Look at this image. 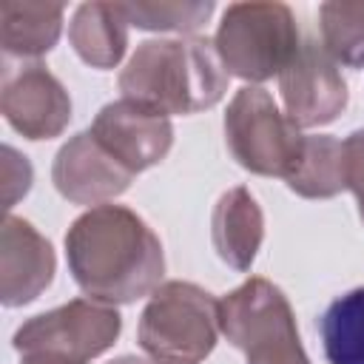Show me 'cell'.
I'll list each match as a JSON object with an SVG mask.
<instances>
[{
    "label": "cell",
    "instance_id": "obj_9",
    "mask_svg": "<svg viewBox=\"0 0 364 364\" xmlns=\"http://www.w3.org/2000/svg\"><path fill=\"white\" fill-rule=\"evenodd\" d=\"M0 108L6 122L34 142L60 136L71 119V97L43 63H6Z\"/></svg>",
    "mask_w": 364,
    "mask_h": 364
},
{
    "label": "cell",
    "instance_id": "obj_1",
    "mask_svg": "<svg viewBox=\"0 0 364 364\" xmlns=\"http://www.w3.org/2000/svg\"><path fill=\"white\" fill-rule=\"evenodd\" d=\"M65 259L77 287L102 304H131L162 284L159 236L125 205H97L65 233Z\"/></svg>",
    "mask_w": 364,
    "mask_h": 364
},
{
    "label": "cell",
    "instance_id": "obj_13",
    "mask_svg": "<svg viewBox=\"0 0 364 364\" xmlns=\"http://www.w3.org/2000/svg\"><path fill=\"white\" fill-rule=\"evenodd\" d=\"M210 239L216 256L228 267L239 273L250 270L264 239V213L245 185H236L219 196L210 219Z\"/></svg>",
    "mask_w": 364,
    "mask_h": 364
},
{
    "label": "cell",
    "instance_id": "obj_7",
    "mask_svg": "<svg viewBox=\"0 0 364 364\" xmlns=\"http://www.w3.org/2000/svg\"><path fill=\"white\" fill-rule=\"evenodd\" d=\"M122 318L117 307L74 299L63 307L40 313L17 327L14 350L34 364H91L114 347Z\"/></svg>",
    "mask_w": 364,
    "mask_h": 364
},
{
    "label": "cell",
    "instance_id": "obj_3",
    "mask_svg": "<svg viewBox=\"0 0 364 364\" xmlns=\"http://www.w3.org/2000/svg\"><path fill=\"white\" fill-rule=\"evenodd\" d=\"M219 299L193 282H162L139 316V347L154 364H202L219 338Z\"/></svg>",
    "mask_w": 364,
    "mask_h": 364
},
{
    "label": "cell",
    "instance_id": "obj_10",
    "mask_svg": "<svg viewBox=\"0 0 364 364\" xmlns=\"http://www.w3.org/2000/svg\"><path fill=\"white\" fill-rule=\"evenodd\" d=\"M88 131L134 176L159 165L173 145L171 119L125 97L102 105Z\"/></svg>",
    "mask_w": 364,
    "mask_h": 364
},
{
    "label": "cell",
    "instance_id": "obj_11",
    "mask_svg": "<svg viewBox=\"0 0 364 364\" xmlns=\"http://www.w3.org/2000/svg\"><path fill=\"white\" fill-rule=\"evenodd\" d=\"M51 179L63 199L74 205L97 208L125 193L128 185L134 182V173L122 168L91 136V131H80L57 151L51 165Z\"/></svg>",
    "mask_w": 364,
    "mask_h": 364
},
{
    "label": "cell",
    "instance_id": "obj_15",
    "mask_svg": "<svg viewBox=\"0 0 364 364\" xmlns=\"http://www.w3.org/2000/svg\"><path fill=\"white\" fill-rule=\"evenodd\" d=\"M68 40L85 65L100 71L119 65L128 48V20L122 17L119 3L77 6L68 23Z\"/></svg>",
    "mask_w": 364,
    "mask_h": 364
},
{
    "label": "cell",
    "instance_id": "obj_5",
    "mask_svg": "<svg viewBox=\"0 0 364 364\" xmlns=\"http://www.w3.org/2000/svg\"><path fill=\"white\" fill-rule=\"evenodd\" d=\"M219 327L245 364H310L287 296L262 276L219 299Z\"/></svg>",
    "mask_w": 364,
    "mask_h": 364
},
{
    "label": "cell",
    "instance_id": "obj_16",
    "mask_svg": "<svg viewBox=\"0 0 364 364\" xmlns=\"http://www.w3.org/2000/svg\"><path fill=\"white\" fill-rule=\"evenodd\" d=\"M330 364H364V287L333 299L318 321Z\"/></svg>",
    "mask_w": 364,
    "mask_h": 364
},
{
    "label": "cell",
    "instance_id": "obj_8",
    "mask_svg": "<svg viewBox=\"0 0 364 364\" xmlns=\"http://www.w3.org/2000/svg\"><path fill=\"white\" fill-rule=\"evenodd\" d=\"M284 114L299 128H318L338 119L347 108L350 91L338 63L316 40H301V48L279 74Z\"/></svg>",
    "mask_w": 364,
    "mask_h": 364
},
{
    "label": "cell",
    "instance_id": "obj_2",
    "mask_svg": "<svg viewBox=\"0 0 364 364\" xmlns=\"http://www.w3.org/2000/svg\"><path fill=\"white\" fill-rule=\"evenodd\" d=\"M228 77L210 40H145L119 71V91L165 117L196 114L225 97Z\"/></svg>",
    "mask_w": 364,
    "mask_h": 364
},
{
    "label": "cell",
    "instance_id": "obj_4",
    "mask_svg": "<svg viewBox=\"0 0 364 364\" xmlns=\"http://www.w3.org/2000/svg\"><path fill=\"white\" fill-rule=\"evenodd\" d=\"M213 46L228 74L259 85L287 68L301 48V31L284 3H230Z\"/></svg>",
    "mask_w": 364,
    "mask_h": 364
},
{
    "label": "cell",
    "instance_id": "obj_17",
    "mask_svg": "<svg viewBox=\"0 0 364 364\" xmlns=\"http://www.w3.org/2000/svg\"><path fill=\"white\" fill-rule=\"evenodd\" d=\"M287 188L304 199H330L344 191L341 139L330 134H307V148L299 171L287 179Z\"/></svg>",
    "mask_w": 364,
    "mask_h": 364
},
{
    "label": "cell",
    "instance_id": "obj_12",
    "mask_svg": "<svg viewBox=\"0 0 364 364\" xmlns=\"http://www.w3.org/2000/svg\"><path fill=\"white\" fill-rule=\"evenodd\" d=\"M54 250L26 219L6 213L0 230V301L6 307L31 304L54 279Z\"/></svg>",
    "mask_w": 364,
    "mask_h": 364
},
{
    "label": "cell",
    "instance_id": "obj_6",
    "mask_svg": "<svg viewBox=\"0 0 364 364\" xmlns=\"http://www.w3.org/2000/svg\"><path fill=\"white\" fill-rule=\"evenodd\" d=\"M225 142L245 171L287 182L304 159L307 134L262 85H245L225 111Z\"/></svg>",
    "mask_w": 364,
    "mask_h": 364
},
{
    "label": "cell",
    "instance_id": "obj_22",
    "mask_svg": "<svg viewBox=\"0 0 364 364\" xmlns=\"http://www.w3.org/2000/svg\"><path fill=\"white\" fill-rule=\"evenodd\" d=\"M111 364H154V361H148V358H134V355H122V358H117V361H111Z\"/></svg>",
    "mask_w": 364,
    "mask_h": 364
},
{
    "label": "cell",
    "instance_id": "obj_21",
    "mask_svg": "<svg viewBox=\"0 0 364 364\" xmlns=\"http://www.w3.org/2000/svg\"><path fill=\"white\" fill-rule=\"evenodd\" d=\"M31 165L23 154H17L11 145H3V210L9 213L17 199H23L31 188Z\"/></svg>",
    "mask_w": 364,
    "mask_h": 364
},
{
    "label": "cell",
    "instance_id": "obj_14",
    "mask_svg": "<svg viewBox=\"0 0 364 364\" xmlns=\"http://www.w3.org/2000/svg\"><path fill=\"white\" fill-rule=\"evenodd\" d=\"M65 6L60 3H20L3 0L0 3V46L6 57L37 60L48 54L63 31Z\"/></svg>",
    "mask_w": 364,
    "mask_h": 364
},
{
    "label": "cell",
    "instance_id": "obj_23",
    "mask_svg": "<svg viewBox=\"0 0 364 364\" xmlns=\"http://www.w3.org/2000/svg\"><path fill=\"white\" fill-rule=\"evenodd\" d=\"M20 364H34V361H20Z\"/></svg>",
    "mask_w": 364,
    "mask_h": 364
},
{
    "label": "cell",
    "instance_id": "obj_19",
    "mask_svg": "<svg viewBox=\"0 0 364 364\" xmlns=\"http://www.w3.org/2000/svg\"><path fill=\"white\" fill-rule=\"evenodd\" d=\"M128 26L145 31H176L188 34L208 23L213 14V3H119Z\"/></svg>",
    "mask_w": 364,
    "mask_h": 364
},
{
    "label": "cell",
    "instance_id": "obj_20",
    "mask_svg": "<svg viewBox=\"0 0 364 364\" xmlns=\"http://www.w3.org/2000/svg\"><path fill=\"white\" fill-rule=\"evenodd\" d=\"M341 159H344V191L355 196L358 216L364 225V128L341 139Z\"/></svg>",
    "mask_w": 364,
    "mask_h": 364
},
{
    "label": "cell",
    "instance_id": "obj_18",
    "mask_svg": "<svg viewBox=\"0 0 364 364\" xmlns=\"http://www.w3.org/2000/svg\"><path fill=\"white\" fill-rule=\"evenodd\" d=\"M321 46L347 68H364V0H333L318 6Z\"/></svg>",
    "mask_w": 364,
    "mask_h": 364
}]
</instances>
